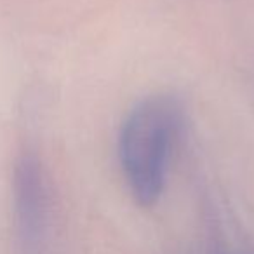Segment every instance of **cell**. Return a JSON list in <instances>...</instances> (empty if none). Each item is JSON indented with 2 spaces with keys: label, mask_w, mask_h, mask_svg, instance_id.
Segmentation results:
<instances>
[{
  "label": "cell",
  "mask_w": 254,
  "mask_h": 254,
  "mask_svg": "<svg viewBox=\"0 0 254 254\" xmlns=\"http://www.w3.org/2000/svg\"><path fill=\"white\" fill-rule=\"evenodd\" d=\"M183 126V106L155 94L127 113L119 132V162L136 204L152 207L166 187L169 160Z\"/></svg>",
  "instance_id": "cell-1"
},
{
  "label": "cell",
  "mask_w": 254,
  "mask_h": 254,
  "mask_svg": "<svg viewBox=\"0 0 254 254\" xmlns=\"http://www.w3.org/2000/svg\"><path fill=\"white\" fill-rule=\"evenodd\" d=\"M14 209L18 230L26 247H35L46 228L47 191L39 159L25 153L14 171Z\"/></svg>",
  "instance_id": "cell-2"
}]
</instances>
